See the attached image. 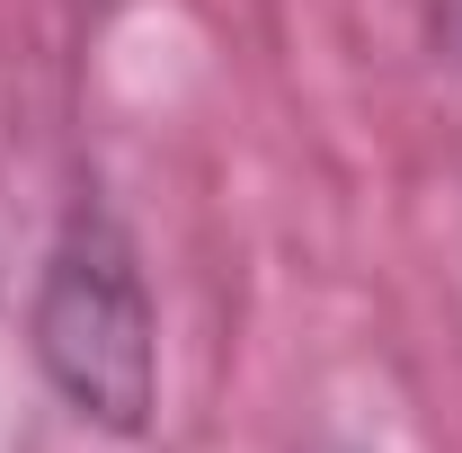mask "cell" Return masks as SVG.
<instances>
[{
  "instance_id": "cell-1",
  "label": "cell",
  "mask_w": 462,
  "mask_h": 453,
  "mask_svg": "<svg viewBox=\"0 0 462 453\" xmlns=\"http://www.w3.org/2000/svg\"><path fill=\"white\" fill-rule=\"evenodd\" d=\"M27 338H36V374L54 400L98 427V436H152L161 418V311L143 258L107 205H71L36 267V302H27Z\"/></svg>"
}]
</instances>
